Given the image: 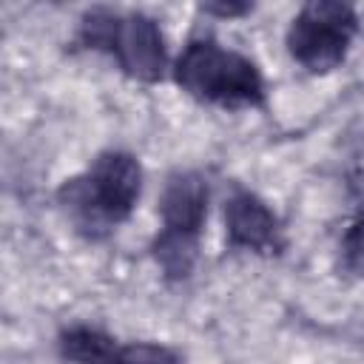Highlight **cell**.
Returning <instances> with one entry per match:
<instances>
[{
  "instance_id": "cell-1",
  "label": "cell",
  "mask_w": 364,
  "mask_h": 364,
  "mask_svg": "<svg viewBox=\"0 0 364 364\" xmlns=\"http://www.w3.org/2000/svg\"><path fill=\"white\" fill-rule=\"evenodd\" d=\"M176 80L185 91L222 105H250L262 97L256 65L216 43H191L176 63Z\"/></svg>"
},
{
  "instance_id": "cell-2",
  "label": "cell",
  "mask_w": 364,
  "mask_h": 364,
  "mask_svg": "<svg viewBox=\"0 0 364 364\" xmlns=\"http://www.w3.org/2000/svg\"><path fill=\"white\" fill-rule=\"evenodd\" d=\"M353 31H355V14L350 6L310 3L293 20L287 46L301 65L313 71H327L341 63Z\"/></svg>"
},
{
  "instance_id": "cell-3",
  "label": "cell",
  "mask_w": 364,
  "mask_h": 364,
  "mask_svg": "<svg viewBox=\"0 0 364 364\" xmlns=\"http://www.w3.org/2000/svg\"><path fill=\"white\" fill-rule=\"evenodd\" d=\"M139 165L128 154H102L88 179L74 188V199L102 219H125L139 196Z\"/></svg>"
},
{
  "instance_id": "cell-4",
  "label": "cell",
  "mask_w": 364,
  "mask_h": 364,
  "mask_svg": "<svg viewBox=\"0 0 364 364\" xmlns=\"http://www.w3.org/2000/svg\"><path fill=\"white\" fill-rule=\"evenodd\" d=\"M114 51L119 54L122 65L134 77H139V80L159 77V71L165 65L162 34H159L156 23L148 20V17H142V14H131V17L119 20Z\"/></svg>"
},
{
  "instance_id": "cell-5",
  "label": "cell",
  "mask_w": 364,
  "mask_h": 364,
  "mask_svg": "<svg viewBox=\"0 0 364 364\" xmlns=\"http://www.w3.org/2000/svg\"><path fill=\"white\" fill-rule=\"evenodd\" d=\"M225 228L228 242L233 247H250V250H267L276 245V216L267 210L262 199H256L247 191H239L225 205Z\"/></svg>"
},
{
  "instance_id": "cell-6",
  "label": "cell",
  "mask_w": 364,
  "mask_h": 364,
  "mask_svg": "<svg viewBox=\"0 0 364 364\" xmlns=\"http://www.w3.org/2000/svg\"><path fill=\"white\" fill-rule=\"evenodd\" d=\"M205 208H208V188L199 176L185 173L171 179L162 196V219L165 230L182 233V236H196L202 222H205Z\"/></svg>"
},
{
  "instance_id": "cell-7",
  "label": "cell",
  "mask_w": 364,
  "mask_h": 364,
  "mask_svg": "<svg viewBox=\"0 0 364 364\" xmlns=\"http://www.w3.org/2000/svg\"><path fill=\"white\" fill-rule=\"evenodd\" d=\"M63 353L80 364H119V347L100 330L74 327L63 336Z\"/></svg>"
},
{
  "instance_id": "cell-8",
  "label": "cell",
  "mask_w": 364,
  "mask_h": 364,
  "mask_svg": "<svg viewBox=\"0 0 364 364\" xmlns=\"http://www.w3.org/2000/svg\"><path fill=\"white\" fill-rule=\"evenodd\" d=\"M193 250H196L193 236H182V233H171V230H165L162 239L156 242V259L173 276L188 273V267L193 262Z\"/></svg>"
},
{
  "instance_id": "cell-9",
  "label": "cell",
  "mask_w": 364,
  "mask_h": 364,
  "mask_svg": "<svg viewBox=\"0 0 364 364\" xmlns=\"http://www.w3.org/2000/svg\"><path fill=\"white\" fill-rule=\"evenodd\" d=\"M119 364H179L159 344H128L119 350Z\"/></svg>"
},
{
  "instance_id": "cell-10",
  "label": "cell",
  "mask_w": 364,
  "mask_h": 364,
  "mask_svg": "<svg viewBox=\"0 0 364 364\" xmlns=\"http://www.w3.org/2000/svg\"><path fill=\"white\" fill-rule=\"evenodd\" d=\"M344 253H347L350 267H355L358 273H364V222L353 225V230L347 233V239H344Z\"/></svg>"
}]
</instances>
